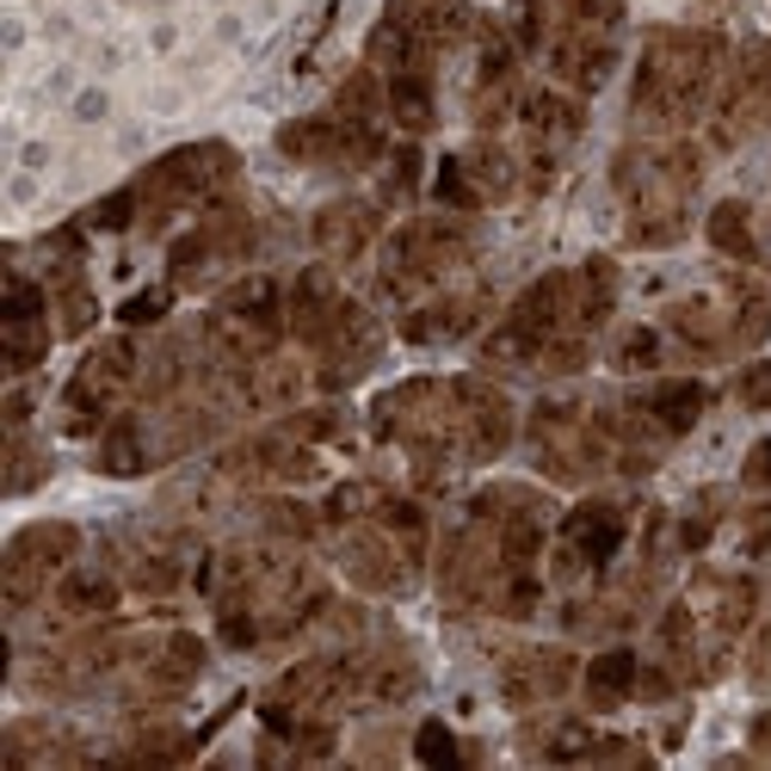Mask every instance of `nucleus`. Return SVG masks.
I'll return each mask as SVG.
<instances>
[{"label": "nucleus", "instance_id": "nucleus-1", "mask_svg": "<svg viewBox=\"0 0 771 771\" xmlns=\"http://www.w3.org/2000/svg\"><path fill=\"white\" fill-rule=\"evenodd\" d=\"M593 685H598V697H617L630 685V654H605V661L593 667Z\"/></svg>", "mask_w": 771, "mask_h": 771}, {"label": "nucleus", "instance_id": "nucleus-2", "mask_svg": "<svg viewBox=\"0 0 771 771\" xmlns=\"http://www.w3.org/2000/svg\"><path fill=\"white\" fill-rule=\"evenodd\" d=\"M420 759H432V766H451V759H456L451 735H444L439 723H426V728H420Z\"/></svg>", "mask_w": 771, "mask_h": 771}, {"label": "nucleus", "instance_id": "nucleus-3", "mask_svg": "<svg viewBox=\"0 0 771 771\" xmlns=\"http://www.w3.org/2000/svg\"><path fill=\"white\" fill-rule=\"evenodd\" d=\"M124 217H130V191H124V198H111V205H99V210H93V222H106V229H118Z\"/></svg>", "mask_w": 771, "mask_h": 771}, {"label": "nucleus", "instance_id": "nucleus-4", "mask_svg": "<svg viewBox=\"0 0 771 771\" xmlns=\"http://www.w3.org/2000/svg\"><path fill=\"white\" fill-rule=\"evenodd\" d=\"M155 316H161V297H136L124 309V321H155Z\"/></svg>", "mask_w": 771, "mask_h": 771}, {"label": "nucleus", "instance_id": "nucleus-5", "mask_svg": "<svg viewBox=\"0 0 771 771\" xmlns=\"http://www.w3.org/2000/svg\"><path fill=\"white\" fill-rule=\"evenodd\" d=\"M747 475H753V482H771V444H759V451L747 456Z\"/></svg>", "mask_w": 771, "mask_h": 771}, {"label": "nucleus", "instance_id": "nucleus-6", "mask_svg": "<svg viewBox=\"0 0 771 771\" xmlns=\"http://www.w3.org/2000/svg\"><path fill=\"white\" fill-rule=\"evenodd\" d=\"M747 401H771V364L747 377Z\"/></svg>", "mask_w": 771, "mask_h": 771}]
</instances>
